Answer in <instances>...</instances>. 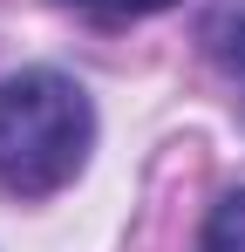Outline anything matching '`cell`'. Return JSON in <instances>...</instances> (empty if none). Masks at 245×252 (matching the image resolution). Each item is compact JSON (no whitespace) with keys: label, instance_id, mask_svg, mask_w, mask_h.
Here are the masks:
<instances>
[{"label":"cell","instance_id":"3957f363","mask_svg":"<svg viewBox=\"0 0 245 252\" xmlns=\"http://www.w3.org/2000/svg\"><path fill=\"white\" fill-rule=\"evenodd\" d=\"M211 48H218L225 68H239V89H245V14L239 21H218V28H211Z\"/></svg>","mask_w":245,"mask_h":252},{"label":"cell","instance_id":"6da1fadb","mask_svg":"<svg viewBox=\"0 0 245 252\" xmlns=\"http://www.w3.org/2000/svg\"><path fill=\"white\" fill-rule=\"evenodd\" d=\"M95 143V109L82 82L61 68H21L0 82V191L14 198H55L75 184Z\"/></svg>","mask_w":245,"mask_h":252},{"label":"cell","instance_id":"277c9868","mask_svg":"<svg viewBox=\"0 0 245 252\" xmlns=\"http://www.w3.org/2000/svg\"><path fill=\"white\" fill-rule=\"evenodd\" d=\"M82 7H102V14H150V7H170V0H82Z\"/></svg>","mask_w":245,"mask_h":252},{"label":"cell","instance_id":"7a4b0ae2","mask_svg":"<svg viewBox=\"0 0 245 252\" xmlns=\"http://www.w3.org/2000/svg\"><path fill=\"white\" fill-rule=\"evenodd\" d=\"M198 252H245V191H225V198L211 205Z\"/></svg>","mask_w":245,"mask_h":252}]
</instances>
